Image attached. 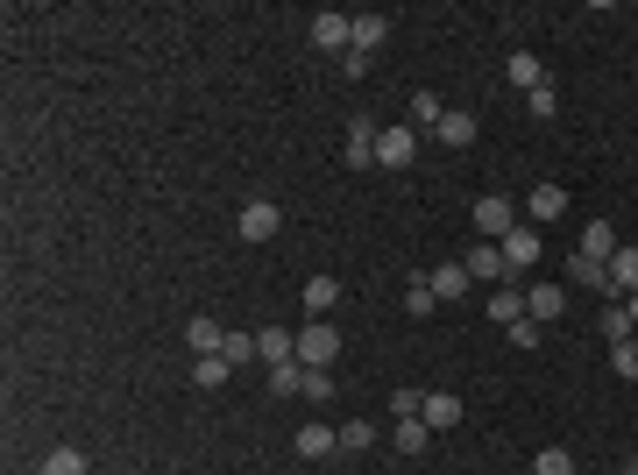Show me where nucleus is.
<instances>
[{"mask_svg":"<svg viewBox=\"0 0 638 475\" xmlns=\"http://www.w3.org/2000/svg\"><path fill=\"white\" fill-rule=\"evenodd\" d=\"M334 298H341L334 277H312V284H305V312H312V320H319V312H334Z\"/></svg>","mask_w":638,"mask_h":475,"instance_id":"nucleus-23","label":"nucleus"},{"mask_svg":"<svg viewBox=\"0 0 638 475\" xmlns=\"http://www.w3.org/2000/svg\"><path fill=\"white\" fill-rule=\"evenodd\" d=\"M426 284H433V298H440V305H454V298H468V284H475V277H468V263H440Z\"/></svg>","mask_w":638,"mask_h":475,"instance_id":"nucleus-9","label":"nucleus"},{"mask_svg":"<svg viewBox=\"0 0 638 475\" xmlns=\"http://www.w3.org/2000/svg\"><path fill=\"white\" fill-rule=\"evenodd\" d=\"M575 256H589V263H610V256H617V227H610V220H589Z\"/></svg>","mask_w":638,"mask_h":475,"instance_id":"nucleus-11","label":"nucleus"},{"mask_svg":"<svg viewBox=\"0 0 638 475\" xmlns=\"http://www.w3.org/2000/svg\"><path fill=\"white\" fill-rule=\"evenodd\" d=\"M383 36H390V22H383V15H355V50H362V57H369Z\"/></svg>","mask_w":638,"mask_h":475,"instance_id":"nucleus-25","label":"nucleus"},{"mask_svg":"<svg viewBox=\"0 0 638 475\" xmlns=\"http://www.w3.org/2000/svg\"><path fill=\"white\" fill-rule=\"evenodd\" d=\"M185 341H192V355H220V341H227V334L199 312V320H185Z\"/></svg>","mask_w":638,"mask_h":475,"instance_id":"nucleus-19","label":"nucleus"},{"mask_svg":"<svg viewBox=\"0 0 638 475\" xmlns=\"http://www.w3.org/2000/svg\"><path fill=\"white\" fill-rule=\"evenodd\" d=\"M511 341H518V348L532 355V348H539V320H518V327H511Z\"/></svg>","mask_w":638,"mask_h":475,"instance_id":"nucleus-38","label":"nucleus"},{"mask_svg":"<svg viewBox=\"0 0 638 475\" xmlns=\"http://www.w3.org/2000/svg\"><path fill=\"white\" fill-rule=\"evenodd\" d=\"M631 291H638V249H617V256H610V298L624 305Z\"/></svg>","mask_w":638,"mask_h":475,"instance_id":"nucleus-14","label":"nucleus"},{"mask_svg":"<svg viewBox=\"0 0 638 475\" xmlns=\"http://www.w3.org/2000/svg\"><path fill=\"white\" fill-rule=\"evenodd\" d=\"M227 369H234L227 355H199V362H192V383H199V390H220V383H227Z\"/></svg>","mask_w":638,"mask_h":475,"instance_id":"nucleus-22","label":"nucleus"},{"mask_svg":"<svg viewBox=\"0 0 638 475\" xmlns=\"http://www.w3.org/2000/svg\"><path fill=\"white\" fill-rule=\"evenodd\" d=\"M43 475H93V468H86V454H78V447H50V454H43Z\"/></svg>","mask_w":638,"mask_h":475,"instance_id":"nucleus-21","label":"nucleus"},{"mask_svg":"<svg viewBox=\"0 0 638 475\" xmlns=\"http://www.w3.org/2000/svg\"><path fill=\"white\" fill-rule=\"evenodd\" d=\"M412 156H419V135H412V121H405V128H383V135H376V164H383V171H405Z\"/></svg>","mask_w":638,"mask_h":475,"instance_id":"nucleus-4","label":"nucleus"},{"mask_svg":"<svg viewBox=\"0 0 638 475\" xmlns=\"http://www.w3.org/2000/svg\"><path fill=\"white\" fill-rule=\"evenodd\" d=\"M497 249H504V270H511V277H518V270H532V263L546 256V242H539V227H532V220H518Z\"/></svg>","mask_w":638,"mask_h":475,"instance_id":"nucleus-1","label":"nucleus"},{"mask_svg":"<svg viewBox=\"0 0 638 475\" xmlns=\"http://www.w3.org/2000/svg\"><path fill=\"white\" fill-rule=\"evenodd\" d=\"M440 121H447L440 93H412V128H440Z\"/></svg>","mask_w":638,"mask_h":475,"instance_id":"nucleus-26","label":"nucleus"},{"mask_svg":"<svg viewBox=\"0 0 638 475\" xmlns=\"http://www.w3.org/2000/svg\"><path fill=\"white\" fill-rule=\"evenodd\" d=\"M617 475H638V461H631V468H617Z\"/></svg>","mask_w":638,"mask_h":475,"instance_id":"nucleus-40","label":"nucleus"},{"mask_svg":"<svg viewBox=\"0 0 638 475\" xmlns=\"http://www.w3.org/2000/svg\"><path fill=\"white\" fill-rule=\"evenodd\" d=\"M256 355H263L270 369H277V362H298V334H291V327H263V334H256Z\"/></svg>","mask_w":638,"mask_h":475,"instance_id":"nucleus-10","label":"nucleus"},{"mask_svg":"<svg viewBox=\"0 0 638 475\" xmlns=\"http://www.w3.org/2000/svg\"><path fill=\"white\" fill-rule=\"evenodd\" d=\"M568 277H575L582 291H603V298H610V263H589V256H575V263H568Z\"/></svg>","mask_w":638,"mask_h":475,"instance_id":"nucleus-20","label":"nucleus"},{"mask_svg":"<svg viewBox=\"0 0 638 475\" xmlns=\"http://www.w3.org/2000/svg\"><path fill=\"white\" fill-rule=\"evenodd\" d=\"M525 213H532V227L561 220V213H568V192H561V185H532V192H525Z\"/></svg>","mask_w":638,"mask_h":475,"instance_id":"nucleus-8","label":"nucleus"},{"mask_svg":"<svg viewBox=\"0 0 638 475\" xmlns=\"http://www.w3.org/2000/svg\"><path fill=\"white\" fill-rule=\"evenodd\" d=\"M220 355H227V362H256V334H227Z\"/></svg>","mask_w":638,"mask_h":475,"instance_id":"nucleus-36","label":"nucleus"},{"mask_svg":"<svg viewBox=\"0 0 638 475\" xmlns=\"http://www.w3.org/2000/svg\"><path fill=\"white\" fill-rule=\"evenodd\" d=\"M277 227H284V213H277L270 199H249V206H242V242H270Z\"/></svg>","mask_w":638,"mask_h":475,"instance_id":"nucleus-6","label":"nucleus"},{"mask_svg":"<svg viewBox=\"0 0 638 475\" xmlns=\"http://www.w3.org/2000/svg\"><path fill=\"white\" fill-rule=\"evenodd\" d=\"M631 334H638V327H631V312H624V305H603V341L617 348V341H631Z\"/></svg>","mask_w":638,"mask_h":475,"instance_id":"nucleus-28","label":"nucleus"},{"mask_svg":"<svg viewBox=\"0 0 638 475\" xmlns=\"http://www.w3.org/2000/svg\"><path fill=\"white\" fill-rule=\"evenodd\" d=\"M312 43L348 57V50H355V15H341V8H319V15H312Z\"/></svg>","mask_w":638,"mask_h":475,"instance_id":"nucleus-2","label":"nucleus"},{"mask_svg":"<svg viewBox=\"0 0 638 475\" xmlns=\"http://www.w3.org/2000/svg\"><path fill=\"white\" fill-rule=\"evenodd\" d=\"M561 312H568V291H561V284H532V291H525V320L546 327V320H561Z\"/></svg>","mask_w":638,"mask_h":475,"instance_id":"nucleus-7","label":"nucleus"},{"mask_svg":"<svg viewBox=\"0 0 638 475\" xmlns=\"http://www.w3.org/2000/svg\"><path fill=\"white\" fill-rule=\"evenodd\" d=\"M270 390H277V398H291V390H305V369H298V362H277V369H270Z\"/></svg>","mask_w":638,"mask_h":475,"instance_id":"nucleus-32","label":"nucleus"},{"mask_svg":"<svg viewBox=\"0 0 638 475\" xmlns=\"http://www.w3.org/2000/svg\"><path fill=\"white\" fill-rule=\"evenodd\" d=\"M475 227H483V234H490V242H504V234L518 227V206H511L504 192H490L483 206H475Z\"/></svg>","mask_w":638,"mask_h":475,"instance_id":"nucleus-5","label":"nucleus"},{"mask_svg":"<svg viewBox=\"0 0 638 475\" xmlns=\"http://www.w3.org/2000/svg\"><path fill=\"white\" fill-rule=\"evenodd\" d=\"M468 277H490V284L511 277V270H504V249H468Z\"/></svg>","mask_w":638,"mask_h":475,"instance_id":"nucleus-24","label":"nucleus"},{"mask_svg":"<svg viewBox=\"0 0 638 475\" xmlns=\"http://www.w3.org/2000/svg\"><path fill=\"white\" fill-rule=\"evenodd\" d=\"M341 433V454H362V447H376V426L369 419H348V426H334Z\"/></svg>","mask_w":638,"mask_h":475,"instance_id":"nucleus-27","label":"nucleus"},{"mask_svg":"<svg viewBox=\"0 0 638 475\" xmlns=\"http://www.w3.org/2000/svg\"><path fill=\"white\" fill-rule=\"evenodd\" d=\"M390 440H397V454H412V461H419V454H426V440H433V426H426V419H397V433H390Z\"/></svg>","mask_w":638,"mask_h":475,"instance_id":"nucleus-18","label":"nucleus"},{"mask_svg":"<svg viewBox=\"0 0 638 475\" xmlns=\"http://www.w3.org/2000/svg\"><path fill=\"white\" fill-rule=\"evenodd\" d=\"M525 107H532L539 121H553V114H561V93H553V86H532V93H525Z\"/></svg>","mask_w":638,"mask_h":475,"instance_id":"nucleus-34","label":"nucleus"},{"mask_svg":"<svg viewBox=\"0 0 638 475\" xmlns=\"http://www.w3.org/2000/svg\"><path fill=\"white\" fill-rule=\"evenodd\" d=\"M334 355H341V334H334L327 320H312V327L298 334V362H305V369H327Z\"/></svg>","mask_w":638,"mask_h":475,"instance_id":"nucleus-3","label":"nucleus"},{"mask_svg":"<svg viewBox=\"0 0 638 475\" xmlns=\"http://www.w3.org/2000/svg\"><path fill=\"white\" fill-rule=\"evenodd\" d=\"M504 78H511V86H525V93H532V86H546V71H539V57H532V50H511Z\"/></svg>","mask_w":638,"mask_h":475,"instance_id":"nucleus-16","label":"nucleus"},{"mask_svg":"<svg viewBox=\"0 0 638 475\" xmlns=\"http://www.w3.org/2000/svg\"><path fill=\"white\" fill-rule=\"evenodd\" d=\"M433 135H440V142H447V149H461V142H468V135H475V114H447V121H440V128H433Z\"/></svg>","mask_w":638,"mask_h":475,"instance_id":"nucleus-30","label":"nucleus"},{"mask_svg":"<svg viewBox=\"0 0 638 475\" xmlns=\"http://www.w3.org/2000/svg\"><path fill=\"white\" fill-rule=\"evenodd\" d=\"M405 312H412V320H426V312H440V298H433V284H426V277H412V291H405Z\"/></svg>","mask_w":638,"mask_h":475,"instance_id":"nucleus-29","label":"nucleus"},{"mask_svg":"<svg viewBox=\"0 0 638 475\" xmlns=\"http://www.w3.org/2000/svg\"><path fill=\"white\" fill-rule=\"evenodd\" d=\"M433 433H447V426H461V398H454V390H433V398H426V412H419Z\"/></svg>","mask_w":638,"mask_h":475,"instance_id":"nucleus-15","label":"nucleus"},{"mask_svg":"<svg viewBox=\"0 0 638 475\" xmlns=\"http://www.w3.org/2000/svg\"><path fill=\"white\" fill-rule=\"evenodd\" d=\"M419 412H426L419 390H390V419H419Z\"/></svg>","mask_w":638,"mask_h":475,"instance_id":"nucleus-35","label":"nucleus"},{"mask_svg":"<svg viewBox=\"0 0 638 475\" xmlns=\"http://www.w3.org/2000/svg\"><path fill=\"white\" fill-rule=\"evenodd\" d=\"M532 475H575V454H568V447H546V454L532 461Z\"/></svg>","mask_w":638,"mask_h":475,"instance_id":"nucleus-31","label":"nucleus"},{"mask_svg":"<svg viewBox=\"0 0 638 475\" xmlns=\"http://www.w3.org/2000/svg\"><path fill=\"white\" fill-rule=\"evenodd\" d=\"M376 135H383L376 121H348V164H355V171L376 164Z\"/></svg>","mask_w":638,"mask_h":475,"instance_id":"nucleus-13","label":"nucleus"},{"mask_svg":"<svg viewBox=\"0 0 638 475\" xmlns=\"http://www.w3.org/2000/svg\"><path fill=\"white\" fill-rule=\"evenodd\" d=\"M298 454H305V461H327V454H341V433L312 419V426H298Z\"/></svg>","mask_w":638,"mask_h":475,"instance_id":"nucleus-12","label":"nucleus"},{"mask_svg":"<svg viewBox=\"0 0 638 475\" xmlns=\"http://www.w3.org/2000/svg\"><path fill=\"white\" fill-rule=\"evenodd\" d=\"M305 398L327 405V398H334V376H327V369H305Z\"/></svg>","mask_w":638,"mask_h":475,"instance_id":"nucleus-37","label":"nucleus"},{"mask_svg":"<svg viewBox=\"0 0 638 475\" xmlns=\"http://www.w3.org/2000/svg\"><path fill=\"white\" fill-rule=\"evenodd\" d=\"M624 312H631V327H638V291H631V298H624Z\"/></svg>","mask_w":638,"mask_h":475,"instance_id":"nucleus-39","label":"nucleus"},{"mask_svg":"<svg viewBox=\"0 0 638 475\" xmlns=\"http://www.w3.org/2000/svg\"><path fill=\"white\" fill-rule=\"evenodd\" d=\"M610 369H617L624 383H638V341H617V348H610Z\"/></svg>","mask_w":638,"mask_h":475,"instance_id":"nucleus-33","label":"nucleus"},{"mask_svg":"<svg viewBox=\"0 0 638 475\" xmlns=\"http://www.w3.org/2000/svg\"><path fill=\"white\" fill-rule=\"evenodd\" d=\"M490 320H497V327H518V320H525V291H518V284H504V291L490 298Z\"/></svg>","mask_w":638,"mask_h":475,"instance_id":"nucleus-17","label":"nucleus"}]
</instances>
